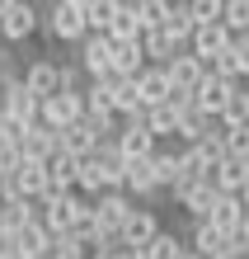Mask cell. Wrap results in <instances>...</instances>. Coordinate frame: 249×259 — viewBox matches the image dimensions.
I'll return each mask as SVG.
<instances>
[{
  "label": "cell",
  "mask_w": 249,
  "mask_h": 259,
  "mask_svg": "<svg viewBox=\"0 0 249 259\" xmlns=\"http://www.w3.org/2000/svg\"><path fill=\"white\" fill-rule=\"evenodd\" d=\"M42 33L52 42H80L89 38V19H85V0H52L42 10Z\"/></svg>",
  "instance_id": "cell-1"
},
{
  "label": "cell",
  "mask_w": 249,
  "mask_h": 259,
  "mask_svg": "<svg viewBox=\"0 0 249 259\" xmlns=\"http://www.w3.org/2000/svg\"><path fill=\"white\" fill-rule=\"evenodd\" d=\"M42 226L61 240V236H75L80 226H89V198L80 193H47L42 198Z\"/></svg>",
  "instance_id": "cell-2"
},
{
  "label": "cell",
  "mask_w": 249,
  "mask_h": 259,
  "mask_svg": "<svg viewBox=\"0 0 249 259\" xmlns=\"http://www.w3.org/2000/svg\"><path fill=\"white\" fill-rule=\"evenodd\" d=\"M42 28V10L28 5V0H0V42L5 48H19Z\"/></svg>",
  "instance_id": "cell-3"
},
{
  "label": "cell",
  "mask_w": 249,
  "mask_h": 259,
  "mask_svg": "<svg viewBox=\"0 0 249 259\" xmlns=\"http://www.w3.org/2000/svg\"><path fill=\"white\" fill-rule=\"evenodd\" d=\"M132 198L127 193H104V198H94V203H89V226H94V236L104 240H118L122 236V226H127V217H132Z\"/></svg>",
  "instance_id": "cell-4"
},
{
  "label": "cell",
  "mask_w": 249,
  "mask_h": 259,
  "mask_svg": "<svg viewBox=\"0 0 249 259\" xmlns=\"http://www.w3.org/2000/svg\"><path fill=\"white\" fill-rule=\"evenodd\" d=\"M244 85H230V80H221V75H212L207 71V80H202L197 90H193V104H197V113L202 118H212V123H221V113H226V104L240 95Z\"/></svg>",
  "instance_id": "cell-5"
},
{
  "label": "cell",
  "mask_w": 249,
  "mask_h": 259,
  "mask_svg": "<svg viewBox=\"0 0 249 259\" xmlns=\"http://www.w3.org/2000/svg\"><path fill=\"white\" fill-rule=\"evenodd\" d=\"M24 90L33 99H52L61 95V71L52 57H24Z\"/></svg>",
  "instance_id": "cell-6"
},
{
  "label": "cell",
  "mask_w": 249,
  "mask_h": 259,
  "mask_svg": "<svg viewBox=\"0 0 249 259\" xmlns=\"http://www.w3.org/2000/svg\"><path fill=\"white\" fill-rule=\"evenodd\" d=\"M85 95H52V99H42V127H52V132H66L75 123H85Z\"/></svg>",
  "instance_id": "cell-7"
},
{
  "label": "cell",
  "mask_w": 249,
  "mask_h": 259,
  "mask_svg": "<svg viewBox=\"0 0 249 259\" xmlns=\"http://www.w3.org/2000/svg\"><path fill=\"white\" fill-rule=\"evenodd\" d=\"M160 231H165V226H160V212H155V207H146V203H136L118 240H122L127 250H146V245H151V240L160 236Z\"/></svg>",
  "instance_id": "cell-8"
},
{
  "label": "cell",
  "mask_w": 249,
  "mask_h": 259,
  "mask_svg": "<svg viewBox=\"0 0 249 259\" xmlns=\"http://www.w3.org/2000/svg\"><path fill=\"white\" fill-rule=\"evenodd\" d=\"M75 62L85 66L89 80H113V38H94L89 33L80 42V57H75Z\"/></svg>",
  "instance_id": "cell-9"
},
{
  "label": "cell",
  "mask_w": 249,
  "mask_h": 259,
  "mask_svg": "<svg viewBox=\"0 0 249 259\" xmlns=\"http://www.w3.org/2000/svg\"><path fill=\"white\" fill-rule=\"evenodd\" d=\"M207 62H197L193 52H183V57H174V62L165 66V75H169V90H174V95H193V90L207 80Z\"/></svg>",
  "instance_id": "cell-10"
},
{
  "label": "cell",
  "mask_w": 249,
  "mask_h": 259,
  "mask_svg": "<svg viewBox=\"0 0 249 259\" xmlns=\"http://www.w3.org/2000/svg\"><path fill=\"white\" fill-rule=\"evenodd\" d=\"M146 127L155 142H179V127H183V109L174 99H165V104H155V109H146Z\"/></svg>",
  "instance_id": "cell-11"
},
{
  "label": "cell",
  "mask_w": 249,
  "mask_h": 259,
  "mask_svg": "<svg viewBox=\"0 0 249 259\" xmlns=\"http://www.w3.org/2000/svg\"><path fill=\"white\" fill-rule=\"evenodd\" d=\"M122 193H127L132 203H151V198L160 193L151 160H127V175H122Z\"/></svg>",
  "instance_id": "cell-12"
},
{
  "label": "cell",
  "mask_w": 249,
  "mask_h": 259,
  "mask_svg": "<svg viewBox=\"0 0 249 259\" xmlns=\"http://www.w3.org/2000/svg\"><path fill=\"white\" fill-rule=\"evenodd\" d=\"M146 24H141V5L136 0H118V14H113V28H108V38L113 42H141Z\"/></svg>",
  "instance_id": "cell-13"
},
{
  "label": "cell",
  "mask_w": 249,
  "mask_h": 259,
  "mask_svg": "<svg viewBox=\"0 0 249 259\" xmlns=\"http://www.w3.org/2000/svg\"><path fill=\"white\" fill-rule=\"evenodd\" d=\"M136 99H141V109H155V104H165L174 90H169V75H165V66H146L141 75H136Z\"/></svg>",
  "instance_id": "cell-14"
},
{
  "label": "cell",
  "mask_w": 249,
  "mask_h": 259,
  "mask_svg": "<svg viewBox=\"0 0 249 259\" xmlns=\"http://www.w3.org/2000/svg\"><path fill=\"white\" fill-rule=\"evenodd\" d=\"M151 62L141 42H113V80H136Z\"/></svg>",
  "instance_id": "cell-15"
},
{
  "label": "cell",
  "mask_w": 249,
  "mask_h": 259,
  "mask_svg": "<svg viewBox=\"0 0 249 259\" xmlns=\"http://www.w3.org/2000/svg\"><path fill=\"white\" fill-rule=\"evenodd\" d=\"M216 198H221V189H216L212 179H202V184H193L188 193H183L179 212H183V217H193V222H207V217H212V207H216Z\"/></svg>",
  "instance_id": "cell-16"
},
{
  "label": "cell",
  "mask_w": 249,
  "mask_h": 259,
  "mask_svg": "<svg viewBox=\"0 0 249 259\" xmlns=\"http://www.w3.org/2000/svg\"><path fill=\"white\" fill-rule=\"evenodd\" d=\"M19 151H24V160H42V165H47L52 156H57V151H61V142H57V132L52 127H28L24 137H19Z\"/></svg>",
  "instance_id": "cell-17"
},
{
  "label": "cell",
  "mask_w": 249,
  "mask_h": 259,
  "mask_svg": "<svg viewBox=\"0 0 249 259\" xmlns=\"http://www.w3.org/2000/svg\"><path fill=\"white\" fill-rule=\"evenodd\" d=\"M230 245V236H221L212 222H193V231H188V250L202 254V259H221Z\"/></svg>",
  "instance_id": "cell-18"
},
{
  "label": "cell",
  "mask_w": 249,
  "mask_h": 259,
  "mask_svg": "<svg viewBox=\"0 0 249 259\" xmlns=\"http://www.w3.org/2000/svg\"><path fill=\"white\" fill-rule=\"evenodd\" d=\"M155 151H160V142L151 137V127H122V137H118V156L122 160H151Z\"/></svg>",
  "instance_id": "cell-19"
},
{
  "label": "cell",
  "mask_w": 249,
  "mask_h": 259,
  "mask_svg": "<svg viewBox=\"0 0 249 259\" xmlns=\"http://www.w3.org/2000/svg\"><path fill=\"white\" fill-rule=\"evenodd\" d=\"M14 240H19V254H24V259H42V254H52V245H57V236H52L42 222L19 226V231H14Z\"/></svg>",
  "instance_id": "cell-20"
},
{
  "label": "cell",
  "mask_w": 249,
  "mask_h": 259,
  "mask_svg": "<svg viewBox=\"0 0 249 259\" xmlns=\"http://www.w3.org/2000/svg\"><path fill=\"white\" fill-rule=\"evenodd\" d=\"M47 179H52V193H75V179H80V160L57 151L47 160Z\"/></svg>",
  "instance_id": "cell-21"
},
{
  "label": "cell",
  "mask_w": 249,
  "mask_h": 259,
  "mask_svg": "<svg viewBox=\"0 0 249 259\" xmlns=\"http://www.w3.org/2000/svg\"><path fill=\"white\" fill-rule=\"evenodd\" d=\"M207 222H212L221 236H235V231H240V222H244V203H240V198H230V193H221Z\"/></svg>",
  "instance_id": "cell-22"
},
{
  "label": "cell",
  "mask_w": 249,
  "mask_h": 259,
  "mask_svg": "<svg viewBox=\"0 0 249 259\" xmlns=\"http://www.w3.org/2000/svg\"><path fill=\"white\" fill-rule=\"evenodd\" d=\"M151 170H155V184H160V193H169L179 184V175H183V165H179V151L174 146H160L151 156Z\"/></svg>",
  "instance_id": "cell-23"
},
{
  "label": "cell",
  "mask_w": 249,
  "mask_h": 259,
  "mask_svg": "<svg viewBox=\"0 0 249 259\" xmlns=\"http://www.w3.org/2000/svg\"><path fill=\"white\" fill-rule=\"evenodd\" d=\"M57 142H61V151H66V156H75V160H85V156H94V151H99L89 123H75V127H66V132H57Z\"/></svg>",
  "instance_id": "cell-24"
},
{
  "label": "cell",
  "mask_w": 249,
  "mask_h": 259,
  "mask_svg": "<svg viewBox=\"0 0 249 259\" xmlns=\"http://www.w3.org/2000/svg\"><path fill=\"white\" fill-rule=\"evenodd\" d=\"M141 48H146V62H151V66H169L174 57H183L165 28H151V33H141Z\"/></svg>",
  "instance_id": "cell-25"
},
{
  "label": "cell",
  "mask_w": 249,
  "mask_h": 259,
  "mask_svg": "<svg viewBox=\"0 0 249 259\" xmlns=\"http://www.w3.org/2000/svg\"><path fill=\"white\" fill-rule=\"evenodd\" d=\"M85 109H89V118H118L113 113V80H89L85 85Z\"/></svg>",
  "instance_id": "cell-26"
},
{
  "label": "cell",
  "mask_w": 249,
  "mask_h": 259,
  "mask_svg": "<svg viewBox=\"0 0 249 259\" xmlns=\"http://www.w3.org/2000/svg\"><path fill=\"white\" fill-rule=\"evenodd\" d=\"M113 14H118V0H85V19H89V33L94 38H108Z\"/></svg>",
  "instance_id": "cell-27"
},
{
  "label": "cell",
  "mask_w": 249,
  "mask_h": 259,
  "mask_svg": "<svg viewBox=\"0 0 249 259\" xmlns=\"http://www.w3.org/2000/svg\"><path fill=\"white\" fill-rule=\"evenodd\" d=\"M197 151H202V160H207V170L216 175V170H221V165L230 160V156H226V127L216 123V127H212V132H207V137L197 142Z\"/></svg>",
  "instance_id": "cell-28"
},
{
  "label": "cell",
  "mask_w": 249,
  "mask_h": 259,
  "mask_svg": "<svg viewBox=\"0 0 249 259\" xmlns=\"http://www.w3.org/2000/svg\"><path fill=\"white\" fill-rule=\"evenodd\" d=\"M244 179H249V170H244V165H240V160H226L221 170L212 175V184L221 189V193H230V198H240V189H244Z\"/></svg>",
  "instance_id": "cell-29"
},
{
  "label": "cell",
  "mask_w": 249,
  "mask_h": 259,
  "mask_svg": "<svg viewBox=\"0 0 249 259\" xmlns=\"http://www.w3.org/2000/svg\"><path fill=\"white\" fill-rule=\"evenodd\" d=\"M183 250H188V245H183V236H174V231H160V236H155L151 245L141 250V259H179Z\"/></svg>",
  "instance_id": "cell-30"
},
{
  "label": "cell",
  "mask_w": 249,
  "mask_h": 259,
  "mask_svg": "<svg viewBox=\"0 0 249 259\" xmlns=\"http://www.w3.org/2000/svg\"><path fill=\"white\" fill-rule=\"evenodd\" d=\"M221 24H226V33H230V38L249 33V0H226V10H221Z\"/></svg>",
  "instance_id": "cell-31"
},
{
  "label": "cell",
  "mask_w": 249,
  "mask_h": 259,
  "mask_svg": "<svg viewBox=\"0 0 249 259\" xmlns=\"http://www.w3.org/2000/svg\"><path fill=\"white\" fill-rule=\"evenodd\" d=\"M212 127H216L212 118H202L197 109H188V113H183V127H179V142H183V146H197V142H202V137H207Z\"/></svg>",
  "instance_id": "cell-32"
},
{
  "label": "cell",
  "mask_w": 249,
  "mask_h": 259,
  "mask_svg": "<svg viewBox=\"0 0 249 259\" xmlns=\"http://www.w3.org/2000/svg\"><path fill=\"white\" fill-rule=\"evenodd\" d=\"M221 127H226V132H235V127H249V85H244L240 95L226 104V113H221Z\"/></svg>",
  "instance_id": "cell-33"
},
{
  "label": "cell",
  "mask_w": 249,
  "mask_h": 259,
  "mask_svg": "<svg viewBox=\"0 0 249 259\" xmlns=\"http://www.w3.org/2000/svg\"><path fill=\"white\" fill-rule=\"evenodd\" d=\"M19 165H24V151H19V142L0 137V184H10V179L19 175Z\"/></svg>",
  "instance_id": "cell-34"
},
{
  "label": "cell",
  "mask_w": 249,
  "mask_h": 259,
  "mask_svg": "<svg viewBox=\"0 0 249 259\" xmlns=\"http://www.w3.org/2000/svg\"><path fill=\"white\" fill-rule=\"evenodd\" d=\"M141 5V24H146V33L151 28H165L169 24V0H136Z\"/></svg>",
  "instance_id": "cell-35"
},
{
  "label": "cell",
  "mask_w": 249,
  "mask_h": 259,
  "mask_svg": "<svg viewBox=\"0 0 249 259\" xmlns=\"http://www.w3.org/2000/svg\"><path fill=\"white\" fill-rule=\"evenodd\" d=\"M226 156H230V160H240V165H249V127L226 132Z\"/></svg>",
  "instance_id": "cell-36"
},
{
  "label": "cell",
  "mask_w": 249,
  "mask_h": 259,
  "mask_svg": "<svg viewBox=\"0 0 249 259\" xmlns=\"http://www.w3.org/2000/svg\"><path fill=\"white\" fill-rule=\"evenodd\" d=\"M221 10H226V0H193V19H197V28H202V24H221Z\"/></svg>",
  "instance_id": "cell-37"
},
{
  "label": "cell",
  "mask_w": 249,
  "mask_h": 259,
  "mask_svg": "<svg viewBox=\"0 0 249 259\" xmlns=\"http://www.w3.org/2000/svg\"><path fill=\"white\" fill-rule=\"evenodd\" d=\"M52 259H89V250H85V245H75L71 236H61L57 245H52Z\"/></svg>",
  "instance_id": "cell-38"
},
{
  "label": "cell",
  "mask_w": 249,
  "mask_h": 259,
  "mask_svg": "<svg viewBox=\"0 0 249 259\" xmlns=\"http://www.w3.org/2000/svg\"><path fill=\"white\" fill-rule=\"evenodd\" d=\"M235 52H240V71H244V85H249V33L235 38Z\"/></svg>",
  "instance_id": "cell-39"
},
{
  "label": "cell",
  "mask_w": 249,
  "mask_h": 259,
  "mask_svg": "<svg viewBox=\"0 0 249 259\" xmlns=\"http://www.w3.org/2000/svg\"><path fill=\"white\" fill-rule=\"evenodd\" d=\"M5 66H14V52L5 48V42H0V71H5Z\"/></svg>",
  "instance_id": "cell-40"
},
{
  "label": "cell",
  "mask_w": 249,
  "mask_h": 259,
  "mask_svg": "<svg viewBox=\"0 0 249 259\" xmlns=\"http://www.w3.org/2000/svg\"><path fill=\"white\" fill-rule=\"evenodd\" d=\"M118 259H141V250H127V245H122V254Z\"/></svg>",
  "instance_id": "cell-41"
},
{
  "label": "cell",
  "mask_w": 249,
  "mask_h": 259,
  "mask_svg": "<svg viewBox=\"0 0 249 259\" xmlns=\"http://www.w3.org/2000/svg\"><path fill=\"white\" fill-rule=\"evenodd\" d=\"M240 236H249V207H244V222H240Z\"/></svg>",
  "instance_id": "cell-42"
},
{
  "label": "cell",
  "mask_w": 249,
  "mask_h": 259,
  "mask_svg": "<svg viewBox=\"0 0 249 259\" xmlns=\"http://www.w3.org/2000/svg\"><path fill=\"white\" fill-rule=\"evenodd\" d=\"M240 203H244V207H249V179H244V189H240Z\"/></svg>",
  "instance_id": "cell-43"
},
{
  "label": "cell",
  "mask_w": 249,
  "mask_h": 259,
  "mask_svg": "<svg viewBox=\"0 0 249 259\" xmlns=\"http://www.w3.org/2000/svg\"><path fill=\"white\" fill-rule=\"evenodd\" d=\"M0 123H5V90H0Z\"/></svg>",
  "instance_id": "cell-44"
},
{
  "label": "cell",
  "mask_w": 249,
  "mask_h": 259,
  "mask_svg": "<svg viewBox=\"0 0 249 259\" xmlns=\"http://www.w3.org/2000/svg\"><path fill=\"white\" fill-rule=\"evenodd\" d=\"M179 259H202V254H193V250H183V254H179Z\"/></svg>",
  "instance_id": "cell-45"
}]
</instances>
